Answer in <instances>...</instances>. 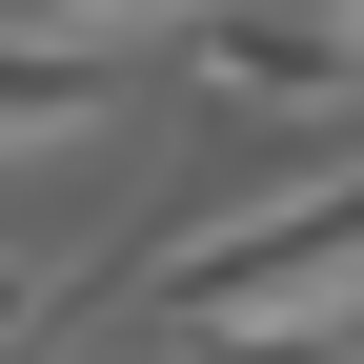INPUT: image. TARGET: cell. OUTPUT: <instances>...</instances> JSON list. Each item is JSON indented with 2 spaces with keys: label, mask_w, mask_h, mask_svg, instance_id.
Masks as SVG:
<instances>
[{
  "label": "cell",
  "mask_w": 364,
  "mask_h": 364,
  "mask_svg": "<svg viewBox=\"0 0 364 364\" xmlns=\"http://www.w3.org/2000/svg\"><path fill=\"white\" fill-rule=\"evenodd\" d=\"M41 21H81V41H122V21H182V0H41Z\"/></svg>",
  "instance_id": "cell-6"
},
{
  "label": "cell",
  "mask_w": 364,
  "mask_h": 364,
  "mask_svg": "<svg viewBox=\"0 0 364 364\" xmlns=\"http://www.w3.org/2000/svg\"><path fill=\"white\" fill-rule=\"evenodd\" d=\"M21 142H102V41L41 21V0H0V162Z\"/></svg>",
  "instance_id": "cell-3"
},
{
  "label": "cell",
  "mask_w": 364,
  "mask_h": 364,
  "mask_svg": "<svg viewBox=\"0 0 364 364\" xmlns=\"http://www.w3.org/2000/svg\"><path fill=\"white\" fill-rule=\"evenodd\" d=\"M81 364H182V344H162V324H122V344H81Z\"/></svg>",
  "instance_id": "cell-7"
},
{
  "label": "cell",
  "mask_w": 364,
  "mask_h": 364,
  "mask_svg": "<svg viewBox=\"0 0 364 364\" xmlns=\"http://www.w3.org/2000/svg\"><path fill=\"white\" fill-rule=\"evenodd\" d=\"M182 102L243 142H344L364 122V41L324 0H182Z\"/></svg>",
  "instance_id": "cell-2"
},
{
  "label": "cell",
  "mask_w": 364,
  "mask_h": 364,
  "mask_svg": "<svg viewBox=\"0 0 364 364\" xmlns=\"http://www.w3.org/2000/svg\"><path fill=\"white\" fill-rule=\"evenodd\" d=\"M102 304H142V324H364V142L162 223V243H122Z\"/></svg>",
  "instance_id": "cell-1"
},
{
  "label": "cell",
  "mask_w": 364,
  "mask_h": 364,
  "mask_svg": "<svg viewBox=\"0 0 364 364\" xmlns=\"http://www.w3.org/2000/svg\"><path fill=\"white\" fill-rule=\"evenodd\" d=\"M81 304H102V263H61V243H0V344H61Z\"/></svg>",
  "instance_id": "cell-4"
},
{
  "label": "cell",
  "mask_w": 364,
  "mask_h": 364,
  "mask_svg": "<svg viewBox=\"0 0 364 364\" xmlns=\"http://www.w3.org/2000/svg\"><path fill=\"white\" fill-rule=\"evenodd\" d=\"M182 364H364V324H162Z\"/></svg>",
  "instance_id": "cell-5"
},
{
  "label": "cell",
  "mask_w": 364,
  "mask_h": 364,
  "mask_svg": "<svg viewBox=\"0 0 364 364\" xmlns=\"http://www.w3.org/2000/svg\"><path fill=\"white\" fill-rule=\"evenodd\" d=\"M324 21H344V41H364V0H324Z\"/></svg>",
  "instance_id": "cell-8"
}]
</instances>
